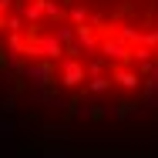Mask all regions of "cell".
I'll list each match as a JSON object with an SVG mask.
<instances>
[{
	"label": "cell",
	"mask_w": 158,
	"mask_h": 158,
	"mask_svg": "<svg viewBox=\"0 0 158 158\" xmlns=\"http://www.w3.org/2000/svg\"><path fill=\"white\" fill-rule=\"evenodd\" d=\"M0 51L71 94L158 84V0H0Z\"/></svg>",
	"instance_id": "6da1fadb"
}]
</instances>
